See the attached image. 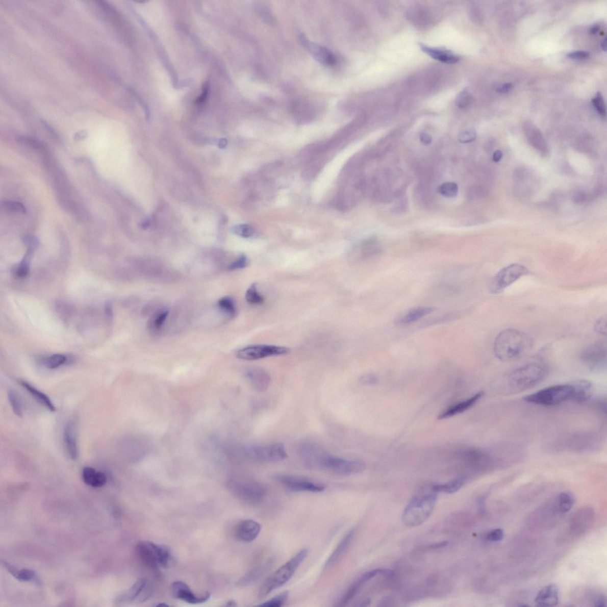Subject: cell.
<instances>
[{
  "instance_id": "obj_1",
  "label": "cell",
  "mask_w": 607,
  "mask_h": 607,
  "mask_svg": "<svg viewBox=\"0 0 607 607\" xmlns=\"http://www.w3.org/2000/svg\"><path fill=\"white\" fill-rule=\"evenodd\" d=\"M437 499L433 485L420 489L404 508L401 517L404 524L415 527L425 522L433 514Z\"/></svg>"
},
{
  "instance_id": "obj_2",
  "label": "cell",
  "mask_w": 607,
  "mask_h": 607,
  "mask_svg": "<svg viewBox=\"0 0 607 607\" xmlns=\"http://www.w3.org/2000/svg\"><path fill=\"white\" fill-rule=\"evenodd\" d=\"M548 372L547 365L540 362H534L518 367L504 378L502 382L503 392L517 393L538 385L546 378Z\"/></svg>"
},
{
  "instance_id": "obj_3",
  "label": "cell",
  "mask_w": 607,
  "mask_h": 607,
  "mask_svg": "<svg viewBox=\"0 0 607 607\" xmlns=\"http://www.w3.org/2000/svg\"><path fill=\"white\" fill-rule=\"evenodd\" d=\"M532 339L525 333L515 328H507L497 336L493 345V352L501 361L518 359L529 349Z\"/></svg>"
},
{
  "instance_id": "obj_4",
  "label": "cell",
  "mask_w": 607,
  "mask_h": 607,
  "mask_svg": "<svg viewBox=\"0 0 607 607\" xmlns=\"http://www.w3.org/2000/svg\"><path fill=\"white\" fill-rule=\"evenodd\" d=\"M309 553L307 548H302L286 564L281 566L268 577L259 592V597L262 598L267 597L271 592L286 584L294 576L299 565L305 561Z\"/></svg>"
},
{
  "instance_id": "obj_5",
  "label": "cell",
  "mask_w": 607,
  "mask_h": 607,
  "mask_svg": "<svg viewBox=\"0 0 607 607\" xmlns=\"http://www.w3.org/2000/svg\"><path fill=\"white\" fill-rule=\"evenodd\" d=\"M574 389L572 383L546 387L530 394L523 398L529 403L551 407L564 402L573 400Z\"/></svg>"
},
{
  "instance_id": "obj_6",
  "label": "cell",
  "mask_w": 607,
  "mask_h": 607,
  "mask_svg": "<svg viewBox=\"0 0 607 607\" xmlns=\"http://www.w3.org/2000/svg\"><path fill=\"white\" fill-rule=\"evenodd\" d=\"M137 554L143 564L151 569L167 568L171 555L167 548L149 542H141L136 547Z\"/></svg>"
},
{
  "instance_id": "obj_7",
  "label": "cell",
  "mask_w": 607,
  "mask_h": 607,
  "mask_svg": "<svg viewBox=\"0 0 607 607\" xmlns=\"http://www.w3.org/2000/svg\"><path fill=\"white\" fill-rule=\"evenodd\" d=\"M317 468L331 471L341 476H347L363 473L366 466L361 462L332 456L323 451L318 461Z\"/></svg>"
},
{
  "instance_id": "obj_8",
  "label": "cell",
  "mask_w": 607,
  "mask_h": 607,
  "mask_svg": "<svg viewBox=\"0 0 607 607\" xmlns=\"http://www.w3.org/2000/svg\"><path fill=\"white\" fill-rule=\"evenodd\" d=\"M529 273L528 268L519 263H513L501 269L493 277L490 284V291L493 294H499L504 289Z\"/></svg>"
},
{
  "instance_id": "obj_9",
  "label": "cell",
  "mask_w": 607,
  "mask_h": 607,
  "mask_svg": "<svg viewBox=\"0 0 607 607\" xmlns=\"http://www.w3.org/2000/svg\"><path fill=\"white\" fill-rule=\"evenodd\" d=\"M580 360L585 366L592 371H604L606 367V343L596 342L588 346L581 353Z\"/></svg>"
},
{
  "instance_id": "obj_10",
  "label": "cell",
  "mask_w": 607,
  "mask_h": 607,
  "mask_svg": "<svg viewBox=\"0 0 607 607\" xmlns=\"http://www.w3.org/2000/svg\"><path fill=\"white\" fill-rule=\"evenodd\" d=\"M286 347L272 345H254L237 351L236 357L240 360L255 361L263 358L282 356L290 352Z\"/></svg>"
},
{
  "instance_id": "obj_11",
  "label": "cell",
  "mask_w": 607,
  "mask_h": 607,
  "mask_svg": "<svg viewBox=\"0 0 607 607\" xmlns=\"http://www.w3.org/2000/svg\"><path fill=\"white\" fill-rule=\"evenodd\" d=\"M245 454L249 458L263 462H279L287 457L286 449L282 444L275 443L254 446L246 449Z\"/></svg>"
},
{
  "instance_id": "obj_12",
  "label": "cell",
  "mask_w": 607,
  "mask_h": 607,
  "mask_svg": "<svg viewBox=\"0 0 607 607\" xmlns=\"http://www.w3.org/2000/svg\"><path fill=\"white\" fill-rule=\"evenodd\" d=\"M274 478L293 492L318 493L323 492L325 489L324 486L305 477L290 474H277L274 476Z\"/></svg>"
},
{
  "instance_id": "obj_13",
  "label": "cell",
  "mask_w": 607,
  "mask_h": 607,
  "mask_svg": "<svg viewBox=\"0 0 607 607\" xmlns=\"http://www.w3.org/2000/svg\"><path fill=\"white\" fill-rule=\"evenodd\" d=\"M236 490L240 498L251 504L260 503L267 495L265 486L257 482H240L237 484Z\"/></svg>"
},
{
  "instance_id": "obj_14",
  "label": "cell",
  "mask_w": 607,
  "mask_h": 607,
  "mask_svg": "<svg viewBox=\"0 0 607 607\" xmlns=\"http://www.w3.org/2000/svg\"><path fill=\"white\" fill-rule=\"evenodd\" d=\"M391 573L392 572L389 570L377 569L372 570L371 571L364 573L352 586L347 589L345 593L343 594V597L340 599L338 606H346L350 601L352 600V599L356 597L361 588L365 584H366L369 581L374 578L376 576H389L391 575Z\"/></svg>"
},
{
  "instance_id": "obj_15",
  "label": "cell",
  "mask_w": 607,
  "mask_h": 607,
  "mask_svg": "<svg viewBox=\"0 0 607 607\" xmlns=\"http://www.w3.org/2000/svg\"><path fill=\"white\" fill-rule=\"evenodd\" d=\"M152 588L147 579H139L118 599L119 603L143 602L151 597Z\"/></svg>"
},
{
  "instance_id": "obj_16",
  "label": "cell",
  "mask_w": 607,
  "mask_h": 607,
  "mask_svg": "<svg viewBox=\"0 0 607 607\" xmlns=\"http://www.w3.org/2000/svg\"><path fill=\"white\" fill-rule=\"evenodd\" d=\"M301 45L320 63L325 66H333L336 63L335 57L331 51L319 44L310 41L305 35L299 36Z\"/></svg>"
},
{
  "instance_id": "obj_17",
  "label": "cell",
  "mask_w": 607,
  "mask_h": 607,
  "mask_svg": "<svg viewBox=\"0 0 607 607\" xmlns=\"http://www.w3.org/2000/svg\"><path fill=\"white\" fill-rule=\"evenodd\" d=\"M171 591L174 598L191 604H201L207 601L210 598V594L208 592H205L203 595L195 594L187 584L181 581L174 583L171 587Z\"/></svg>"
},
{
  "instance_id": "obj_18",
  "label": "cell",
  "mask_w": 607,
  "mask_h": 607,
  "mask_svg": "<svg viewBox=\"0 0 607 607\" xmlns=\"http://www.w3.org/2000/svg\"><path fill=\"white\" fill-rule=\"evenodd\" d=\"M63 441L66 452L72 461L78 460L79 456L78 441V425L75 419L69 420L63 433Z\"/></svg>"
},
{
  "instance_id": "obj_19",
  "label": "cell",
  "mask_w": 607,
  "mask_h": 607,
  "mask_svg": "<svg viewBox=\"0 0 607 607\" xmlns=\"http://www.w3.org/2000/svg\"><path fill=\"white\" fill-rule=\"evenodd\" d=\"M262 526L252 520L241 521L236 529V538L244 543H250L257 538L261 532Z\"/></svg>"
},
{
  "instance_id": "obj_20",
  "label": "cell",
  "mask_w": 607,
  "mask_h": 607,
  "mask_svg": "<svg viewBox=\"0 0 607 607\" xmlns=\"http://www.w3.org/2000/svg\"><path fill=\"white\" fill-rule=\"evenodd\" d=\"M559 602V589L557 585L550 584L544 587L537 594L535 599L536 606H552Z\"/></svg>"
},
{
  "instance_id": "obj_21",
  "label": "cell",
  "mask_w": 607,
  "mask_h": 607,
  "mask_svg": "<svg viewBox=\"0 0 607 607\" xmlns=\"http://www.w3.org/2000/svg\"><path fill=\"white\" fill-rule=\"evenodd\" d=\"M484 393L483 391H480L474 394V396L469 398L465 401L461 402L458 404L452 406V407L447 409L445 411L441 413L438 416V419L439 420H443L445 419L450 418L452 416L460 414L469 409L472 408L474 404L477 403L478 400L484 396Z\"/></svg>"
},
{
  "instance_id": "obj_22",
  "label": "cell",
  "mask_w": 607,
  "mask_h": 607,
  "mask_svg": "<svg viewBox=\"0 0 607 607\" xmlns=\"http://www.w3.org/2000/svg\"><path fill=\"white\" fill-rule=\"evenodd\" d=\"M423 53L428 55L433 59L446 64H454L460 61V57L450 50L437 47H430L423 44L420 45Z\"/></svg>"
},
{
  "instance_id": "obj_23",
  "label": "cell",
  "mask_w": 607,
  "mask_h": 607,
  "mask_svg": "<svg viewBox=\"0 0 607 607\" xmlns=\"http://www.w3.org/2000/svg\"><path fill=\"white\" fill-rule=\"evenodd\" d=\"M17 382L42 407L50 412H54L56 411V406H55L52 400L50 399V398L46 394L43 393L42 391H40L39 389H36L35 387L31 385L30 383L24 381V380H19Z\"/></svg>"
},
{
  "instance_id": "obj_24",
  "label": "cell",
  "mask_w": 607,
  "mask_h": 607,
  "mask_svg": "<svg viewBox=\"0 0 607 607\" xmlns=\"http://www.w3.org/2000/svg\"><path fill=\"white\" fill-rule=\"evenodd\" d=\"M574 389L573 401L585 403L590 400L594 393L592 383L586 380L572 382Z\"/></svg>"
},
{
  "instance_id": "obj_25",
  "label": "cell",
  "mask_w": 607,
  "mask_h": 607,
  "mask_svg": "<svg viewBox=\"0 0 607 607\" xmlns=\"http://www.w3.org/2000/svg\"><path fill=\"white\" fill-rule=\"evenodd\" d=\"M435 309L431 306H419L415 307L404 314L397 320V323L400 325L412 324L422 319L433 313Z\"/></svg>"
},
{
  "instance_id": "obj_26",
  "label": "cell",
  "mask_w": 607,
  "mask_h": 607,
  "mask_svg": "<svg viewBox=\"0 0 607 607\" xmlns=\"http://www.w3.org/2000/svg\"><path fill=\"white\" fill-rule=\"evenodd\" d=\"M82 478L85 484L93 488H101L107 484L105 473L91 467H85L82 471Z\"/></svg>"
},
{
  "instance_id": "obj_27",
  "label": "cell",
  "mask_w": 607,
  "mask_h": 607,
  "mask_svg": "<svg viewBox=\"0 0 607 607\" xmlns=\"http://www.w3.org/2000/svg\"><path fill=\"white\" fill-rule=\"evenodd\" d=\"M247 376L252 385L259 391H264L270 383V376L264 369L255 368L247 372Z\"/></svg>"
},
{
  "instance_id": "obj_28",
  "label": "cell",
  "mask_w": 607,
  "mask_h": 607,
  "mask_svg": "<svg viewBox=\"0 0 607 607\" xmlns=\"http://www.w3.org/2000/svg\"><path fill=\"white\" fill-rule=\"evenodd\" d=\"M381 250L377 243L375 241H368L361 246L359 250L354 253L351 259L355 262H361L375 257L380 253Z\"/></svg>"
},
{
  "instance_id": "obj_29",
  "label": "cell",
  "mask_w": 607,
  "mask_h": 607,
  "mask_svg": "<svg viewBox=\"0 0 607 607\" xmlns=\"http://www.w3.org/2000/svg\"><path fill=\"white\" fill-rule=\"evenodd\" d=\"M355 531L353 529L350 530L346 535L343 537L341 542L338 544L337 547L333 552L331 557L327 559L325 562V566L328 568L333 565H334L342 555L345 554L347 548L349 547V545L352 542L353 537L354 536Z\"/></svg>"
},
{
  "instance_id": "obj_30",
  "label": "cell",
  "mask_w": 607,
  "mask_h": 607,
  "mask_svg": "<svg viewBox=\"0 0 607 607\" xmlns=\"http://www.w3.org/2000/svg\"><path fill=\"white\" fill-rule=\"evenodd\" d=\"M272 564L273 563L272 560H269L265 563V564H263V565L262 566H259L257 567V568L252 570L249 573L247 574V575L245 576L242 580H241L240 583L241 586H247V585L254 583L256 582V581H257L263 575H264L265 573L268 571V570H269L270 568H271Z\"/></svg>"
},
{
  "instance_id": "obj_31",
  "label": "cell",
  "mask_w": 607,
  "mask_h": 607,
  "mask_svg": "<svg viewBox=\"0 0 607 607\" xmlns=\"http://www.w3.org/2000/svg\"><path fill=\"white\" fill-rule=\"evenodd\" d=\"M3 565L9 573L18 580L23 581V582H30V581L38 580L36 574L31 569L18 570L5 562H3Z\"/></svg>"
},
{
  "instance_id": "obj_32",
  "label": "cell",
  "mask_w": 607,
  "mask_h": 607,
  "mask_svg": "<svg viewBox=\"0 0 607 607\" xmlns=\"http://www.w3.org/2000/svg\"><path fill=\"white\" fill-rule=\"evenodd\" d=\"M465 484V480L463 478H457L455 480L449 481L445 484L433 485V487L435 491L438 493H445L447 494H452L454 493L462 488L463 485Z\"/></svg>"
},
{
  "instance_id": "obj_33",
  "label": "cell",
  "mask_w": 607,
  "mask_h": 607,
  "mask_svg": "<svg viewBox=\"0 0 607 607\" xmlns=\"http://www.w3.org/2000/svg\"><path fill=\"white\" fill-rule=\"evenodd\" d=\"M34 251V250L28 248L27 253L26 254L23 259L14 269V274L17 277L23 279L29 275V271H30V263Z\"/></svg>"
},
{
  "instance_id": "obj_34",
  "label": "cell",
  "mask_w": 607,
  "mask_h": 607,
  "mask_svg": "<svg viewBox=\"0 0 607 607\" xmlns=\"http://www.w3.org/2000/svg\"><path fill=\"white\" fill-rule=\"evenodd\" d=\"M573 503V497L570 493H562L558 496L557 508L561 513L565 514L572 509Z\"/></svg>"
},
{
  "instance_id": "obj_35",
  "label": "cell",
  "mask_w": 607,
  "mask_h": 607,
  "mask_svg": "<svg viewBox=\"0 0 607 607\" xmlns=\"http://www.w3.org/2000/svg\"><path fill=\"white\" fill-rule=\"evenodd\" d=\"M69 361V358L64 354L57 353L52 355L43 360L44 366L49 369H54L60 367L66 364Z\"/></svg>"
},
{
  "instance_id": "obj_36",
  "label": "cell",
  "mask_w": 607,
  "mask_h": 607,
  "mask_svg": "<svg viewBox=\"0 0 607 607\" xmlns=\"http://www.w3.org/2000/svg\"><path fill=\"white\" fill-rule=\"evenodd\" d=\"M245 298L247 303L251 305H259L264 302L265 299L259 293L258 290V285L256 283L251 284L247 289L245 295Z\"/></svg>"
},
{
  "instance_id": "obj_37",
  "label": "cell",
  "mask_w": 607,
  "mask_h": 607,
  "mask_svg": "<svg viewBox=\"0 0 607 607\" xmlns=\"http://www.w3.org/2000/svg\"><path fill=\"white\" fill-rule=\"evenodd\" d=\"M218 305L219 309L230 317H235L237 314V307L234 299L230 297H224L219 299Z\"/></svg>"
},
{
  "instance_id": "obj_38",
  "label": "cell",
  "mask_w": 607,
  "mask_h": 607,
  "mask_svg": "<svg viewBox=\"0 0 607 607\" xmlns=\"http://www.w3.org/2000/svg\"><path fill=\"white\" fill-rule=\"evenodd\" d=\"M7 394H8V398L11 407H12L14 414L18 417H21L23 415V407H22V403L19 395H18L16 391L12 389H10Z\"/></svg>"
},
{
  "instance_id": "obj_39",
  "label": "cell",
  "mask_w": 607,
  "mask_h": 607,
  "mask_svg": "<svg viewBox=\"0 0 607 607\" xmlns=\"http://www.w3.org/2000/svg\"><path fill=\"white\" fill-rule=\"evenodd\" d=\"M289 596L288 591H284L282 593L275 596L271 599H269L263 604L259 605L261 606L267 607H279L283 606L285 602H286Z\"/></svg>"
},
{
  "instance_id": "obj_40",
  "label": "cell",
  "mask_w": 607,
  "mask_h": 607,
  "mask_svg": "<svg viewBox=\"0 0 607 607\" xmlns=\"http://www.w3.org/2000/svg\"><path fill=\"white\" fill-rule=\"evenodd\" d=\"M458 186L455 183L447 182L441 185L439 188V192L442 195L447 197H454L458 194Z\"/></svg>"
},
{
  "instance_id": "obj_41",
  "label": "cell",
  "mask_w": 607,
  "mask_h": 607,
  "mask_svg": "<svg viewBox=\"0 0 607 607\" xmlns=\"http://www.w3.org/2000/svg\"><path fill=\"white\" fill-rule=\"evenodd\" d=\"M473 97L467 90H463L462 92L457 95L456 104L459 108L464 109L470 106L472 102Z\"/></svg>"
},
{
  "instance_id": "obj_42",
  "label": "cell",
  "mask_w": 607,
  "mask_h": 607,
  "mask_svg": "<svg viewBox=\"0 0 607 607\" xmlns=\"http://www.w3.org/2000/svg\"><path fill=\"white\" fill-rule=\"evenodd\" d=\"M592 103L593 104L596 111L598 112L599 114L602 116H606V107L604 100V97L600 92H598L595 95V96L592 99Z\"/></svg>"
},
{
  "instance_id": "obj_43",
  "label": "cell",
  "mask_w": 607,
  "mask_h": 607,
  "mask_svg": "<svg viewBox=\"0 0 607 607\" xmlns=\"http://www.w3.org/2000/svg\"><path fill=\"white\" fill-rule=\"evenodd\" d=\"M233 232L239 236L248 238L254 235L255 230L251 226L247 224L239 225L234 227Z\"/></svg>"
},
{
  "instance_id": "obj_44",
  "label": "cell",
  "mask_w": 607,
  "mask_h": 607,
  "mask_svg": "<svg viewBox=\"0 0 607 607\" xmlns=\"http://www.w3.org/2000/svg\"><path fill=\"white\" fill-rule=\"evenodd\" d=\"M2 207L5 210L15 213H24L26 209L23 204L16 202V201L6 200L2 203Z\"/></svg>"
},
{
  "instance_id": "obj_45",
  "label": "cell",
  "mask_w": 607,
  "mask_h": 607,
  "mask_svg": "<svg viewBox=\"0 0 607 607\" xmlns=\"http://www.w3.org/2000/svg\"><path fill=\"white\" fill-rule=\"evenodd\" d=\"M57 312L60 314L61 318L67 319L71 316L72 307L69 305L67 302L63 301H58L56 303Z\"/></svg>"
},
{
  "instance_id": "obj_46",
  "label": "cell",
  "mask_w": 607,
  "mask_h": 607,
  "mask_svg": "<svg viewBox=\"0 0 607 607\" xmlns=\"http://www.w3.org/2000/svg\"><path fill=\"white\" fill-rule=\"evenodd\" d=\"M477 138L476 131L470 129L463 131L459 135V141L461 143L466 144L473 142Z\"/></svg>"
},
{
  "instance_id": "obj_47",
  "label": "cell",
  "mask_w": 607,
  "mask_h": 607,
  "mask_svg": "<svg viewBox=\"0 0 607 607\" xmlns=\"http://www.w3.org/2000/svg\"><path fill=\"white\" fill-rule=\"evenodd\" d=\"M248 265L247 258L246 256L243 255L237 259V260L230 264L228 267V269L230 271L233 270L241 269L246 268Z\"/></svg>"
},
{
  "instance_id": "obj_48",
  "label": "cell",
  "mask_w": 607,
  "mask_h": 607,
  "mask_svg": "<svg viewBox=\"0 0 607 607\" xmlns=\"http://www.w3.org/2000/svg\"><path fill=\"white\" fill-rule=\"evenodd\" d=\"M504 533L502 529L497 528L489 532L486 536V539L491 542H498L503 538Z\"/></svg>"
},
{
  "instance_id": "obj_49",
  "label": "cell",
  "mask_w": 607,
  "mask_h": 607,
  "mask_svg": "<svg viewBox=\"0 0 607 607\" xmlns=\"http://www.w3.org/2000/svg\"><path fill=\"white\" fill-rule=\"evenodd\" d=\"M168 315H169V311L168 310L163 311V312L157 314L155 320L153 321L154 327L157 329H159L162 327L164 322H165Z\"/></svg>"
},
{
  "instance_id": "obj_50",
  "label": "cell",
  "mask_w": 607,
  "mask_h": 607,
  "mask_svg": "<svg viewBox=\"0 0 607 607\" xmlns=\"http://www.w3.org/2000/svg\"><path fill=\"white\" fill-rule=\"evenodd\" d=\"M359 382L363 385H374L378 383V378L374 374H368L361 376Z\"/></svg>"
},
{
  "instance_id": "obj_51",
  "label": "cell",
  "mask_w": 607,
  "mask_h": 607,
  "mask_svg": "<svg viewBox=\"0 0 607 607\" xmlns=\"http://www.w3.org/2000/svg\"><path fill=\"white\" fill-rule=\"evenodd\" d=\"M567 57L572 60H585L590 57V54L587 51L577 50L568 54Z\"/></svg>"
},
{
  "instance_id": "obj_52",
  "label": "cell",
  "mask_w": 607,
  "mask_h": 607,
  "mask_svg": "<svg viewBox=\"0 0 607 607\" xmlns=\"http://www.w3.org/2000/svg\"><path fill=\"white\" fill-rule=\"evenodd\" d=\"M606 317H602L599 319L595 325V331L598 334L601 335H606Z\"/></svg>"
},
{
  "instance_id": "obj_53",
  "label": "cell",
  "mask_w": 607,
  "mask_h": 607,
  "mask_svg": "<svg viewBox=\"0 0 607 607\" xmlns=\"http://www.w3.org/2000/svg\"><path fill=\"white\" fill-rule=\"evenodd\" d=\"M24 243L30 249L35 250L39 245V241L37 237L32 236L25 237L23 239Z\"/></svg>"
},
{
  "instance_id": "obj_54",
  "label": "cell",
  "mask_w": 607,
  "mask_h": 607,
  "mask_svg": "<svg viewBox=\"0 0 607 607\" xmlns=\"http://www.w3.org/2000/svg\"><path fill=\"white\" fill-rule=\"evenodd\" d=\"M513 85L511 83H504L496 87L497 91L501 93H507L513 89Z\"/></svg>"
},
{
  "instance_id": "obj_55",
  "label": "cell",
  "mask_w": 607,
  "mask_h": 607,
  "mask_svg": "<svg viewBox=\"0 0 607 607\" xmlns=\"http://www.w3.org/2000/svg\"><path fill=\"white\" fill-rule=\"evenodd\" d=\"M105 312L106 316L108 319H112L113 316V306L111 301L106 302L105 306Z\"/></svg>"
},
{
  "instance_id": "obj_56",
  "label": "cell",
  "mask_w": 607,
  "mask_h": 607,
  "mask_svg": "<svg viewBox=\"0 0 607 607\" xmlns=\"http://www.w3.org/2000/svg\"><path fill=\"white\" fill-rule=\"evenodd\" d=\"M432 140V138L428 134L422 133L420 135V141L424 145H429Z\"/></svg>"
},
{
  "instance_id": "obj_57",
  "label": "cell",
  "mask_w": 607,
  "mask_h": 607,
  "mask_svg": "<svg viewBox=\"0 0 607 607\" xmlns=\"http://www.w3.org/2000/svg\"><path fill=\"white\" fill-rule=\"evenodd\" d=\"M594 603H595L594 605L595 606H600V607L605 606H606V599L604 597H603L601 596V597H599L597 599H596Z\"/></svg>"
},
{
  "instance_id": "obj_58",
  "label": "cell",
  "mask_w": 607,
  "mask_h": 607,
  "mask_svg": "<svg viewBox=\"0 0 607 607\" xmlns=\"http://www.w3.org/2000/svg\"><path fill=\"white\" fill-rule=\"evenodd\" d=\"M502 156L503 154L502 151L500 150H497L494 153V154H493V160L495 162L498 163L501 159H502Z\"/></svg>"
},
{
  "instance_id": "obj_59",
  "label": "cell",
  "mask_w": 607,
  "mask_h": 607,
  "mask_svg": "<svg viewBox=\"0 0 607 607\" xmlns=\"http://www.w3.org/2000/svg\"><path fill=\"white\" fill-rule=\"evenodd\" d=\"M600 29H601L600 25H599V24H596L592 26V27L590 28V32L591 34L595 35V34H597V33L599 31V30H600Z\"/></svg>"
},
{
  "instance_id": "obj_60",
  "label": "cell",
  "mask_w": 607,
  "mask_h": 607,
  "mask_svg": "<svg viewBox=\"0 0 607 607\" xmlns=\"http://www.w3.org/2000/svg\"><path fill=\"white\" fill-rule=\"evenodd\" d=\"M601 47H602V49L603 50H604L605 52V51L606 50V38H604V39H603L602 40L601 42Z\"/></svg>"
},
{
  "instance_id": "obj_61",
  "label": "cell",
  "mask_w": 607,
  "mask_h": 607,
  "mask_svg": "<svg viewBox=\"0 0 607 607\" xmlns=\"http://www.w3.org/2000/svg\"><path fill=\"white\" fill-rule=\"evenodd\" d=\"M157 606H167L168 605H166V604H159V605H157Z\"/></svg>"
}]
</instances>
